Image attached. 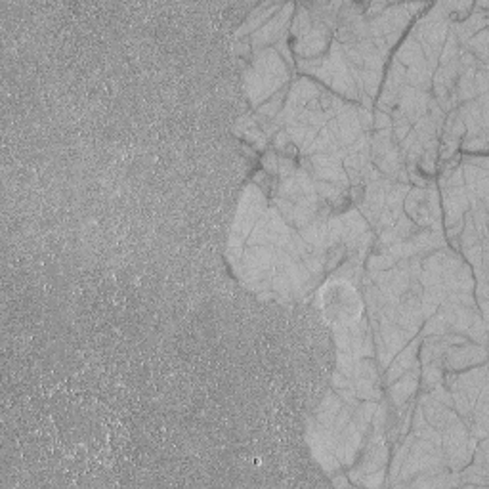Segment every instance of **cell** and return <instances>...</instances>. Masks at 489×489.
<instances>
[{
	"instance_id": "obj_1",
	"label": "cell",
	"mask_w": 489,
	"mask_h": 489,
	"mask_svg": "<svg viewBox=\"0 0 489 489\" xmlns=\"http://www.w3.org/2000/svg\"><path fill=\"white\" fill-rule=\"evenodd\" d=\"M486 352L484 348L463 346V348H449L447 350V365L451 369H463L476 361H484Z\"/></svg>"
},
{
	"instance_id": "obj_2",
	"label": "cell",
	"mask_w": 489,
	"mask_h": 489,
	"mask_svg": "<svg viewBox=\"0 0 489 489\" xmlns=\"http://www.w3.org/2000/svg\"><path fill=\"white\" fill-rule=\"evenodd\" d=\"M415 388H417V373L409 371L407 377H403L400 383L392 388V398L396 403H403L415 392Z\"/></svg>"
}]
</instances>
